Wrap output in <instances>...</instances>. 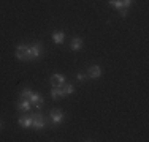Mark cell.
Here are the masks:
<instances>
[{
	"mask_svg": "<svg viewBox=\"0 0 149 142\" xmlns=\"http://www.w3.org/2000/svg\"><path fill=\"white\" fill-rule=\"evenodd\" d=\"M41 49H43L41 43H35V44L29 46V49H27V62H30V60L40 57L41 55Z\"/></svg>",
	"mask_w": 149,
	"mask_h": 142,
	"instance_id": "cell-1",
	"label": "cell"
},
{
	"mask_svg": "<svg viewBox=\"0 0 149 142\" xmlns=\"http://www.w3.org/2000/svg\"><path fill=\"white\" fill-rule=\"evenodd\" d=\"M30 119H32V126H33L35 130H43L45 128V119H43V115H41L40 112L33 114Z\"/></svg>",
	"mask_w": 149,
	"mask_h": 142,
	"instance_id": "cell-2",
	"label": "cell"
},
{
	"mask_svg": "<svg viewBox=\"0 0 149 142\" xmlns=\"http://www.w3.org/2000/svg\"><path fill=\"white\" fill-rule=\"evenodd\" d=\"M49 117H51V120H52L54 125H59V123L63 120V112L60 111V109H52V111L49 112Z\"/></svg>",
	"mask_w": 149,
	"mask_h": 142,
	"instance_id": "cell-3",
	"label": "cell"
},
{
	"mask_svg": "<svg viewBox=\"0 0 149 142\" xmlns=\"http://www.w3.org/2000/svg\"><path fill=\"white\" fill-rule=\"evenodd\" d=\"M29 101H30V104H33L35 108L38 109V111L43 108V97H41V95H38V93H32L30 98H29Z\"/></svg>",
	"mask_w": 149,
	"mask_h": 142,
	"instance_id": "cell-4",
	"label": "cell"
},
{
	"mask_svg": "<svg viewBox=\"0 0 149 142\" xmlns=\"http://www.w3.org/2000/svg\"><path fill=\"white\" fill-rule=\"evenodd\" d=\"M27 49H29V46H26V44H19L17 46V49H16V57L19 60H26L27 62Z\"/></svg>",
	"mask_w": 149,
	"mask_h": 142,
	"instance_id": "cell-5",
	"label": "cell"
},
{
	"mask_svg": "<svg viewBox=\"0 0 149 142\" xmlns=\"http://www.w3.org/2000/svg\"><path fill=\"white\" fill-rule=\"evenodd\" d=\"M63 82H65V76H62V74H54V76H51V85L52 87H62Z\"/></svg>",
	"mask_w": 149,
	"mask_h": 142,
	"instance_id": "cell-6",
	"label": "cell"
},
{
	"mask_svg": "<svg viewBox=\"0 0 149 142\" xmlns=\"http://www.w3.org/2000/svg\"><path fill=\"white\" fill-rule=\"evenodd\" d=\"M109 5L116 6V8L119 10V13H120V16H122V17H125V16H127V10L124 8L122 0H109Z\"/></svg>",
	"mask_w": 149,
	"mask_h": 142,
	"instance_id": "cell-7",
	"label": "cell"
},
{
	"mask_svg": "<svg viewBox=\"0 0 149 142\" xmlns=\"http://www.w3.org/2000/svg\"><path fill=\"white\" fill-rule=\"evenodd\" d=\"M102 76V68L97 65H92L89 68V77H92V79H97V77Z\"/></svg>",
	"mask_w": 149,
	"mask_h": 142,
	"instance_id": "cell-8",
	"label": "cell"
},
{
	"mask_svg": "<svg viewBox=\"0 0 149 142\" xmlns=\"http://www.w3.org/2000/svg\"><path fill=\"white\" fill-rule=\"evenodd\" d=\"M30 101L29 99H22L21 98V101L17 103V109H19V111H22V112H27V111H30Z\"/></svg>",
	"mask_w": 149,
	"mask_h": 142,
	"instance_id": "cell-9",
	"label": "cell"
},
{
	"mask_svg": "<svg viewBox=\"0 0 149 142\" xmlns=\"http://www.w3.org/2000/svg\"><path fill=\"white\" fill-rule=\"evenodd\" d=\"M51 97L54 99H59L60 97H65V95H63V92H62V88H60V87H54L51 90Z\"/></svg>",
	"mask_w": 149,
	"mask_h": 142,
	"instance_id": "cell-10",
	"label": "cell"
},
{
	"mask_svg": "<svg viewBox=\"0 0 149 142\" xmlns=\"http://www.w3.org/2000/svg\"><path fill=\"white\" fill-rule=\"evenodd\" d=\"M72 49L73 51H79L81 49V46H83V40H81V38H73L72 40Z\"/></svg>",
	"mask_w": 149,
	"mask_h": 142,
	"instance_id": "cell-11",
	"label": "cell"
},
{
	"mask_svg": "<svg viewBox=\"0 0 149 142\" xmlns=\"http://www.w3.org/2000/svg\"><path fill=\"white\" fill-rule=\"evenodd\" d=\"M52 40H54L56 44L63 43V40H65V35H63V32H57V33H54V35H52Z\"/></svg>",
	"mask_w": 149,
	"mask_h": 142,
	"instance_id": "cell-12",
	"label": "cell"
},
{
	"mask_svg": "<svg viewBox=\"0 0 149 142\" xmlns=\"http://www.w3.org/2000/svg\"><path fill=\"white\" fill-rule=\"evenodd\" d=\"M19 125L22 128H30L32 126V119H26V117H19Z\"/></svg>",
	"mask_w": 149,
	"mask_h": 142,
	"instance_id": "cell-13",
	"label": "cell"
},
{
	"mask_svg": "<svg viewBox=\"0 0 149 142\" xmlns=\"http://www.w3.org/2000/svg\"><path fill=\"white\" fill-rule=\"evenodd\" d=\"M62 87H63V85H62ZM62 92H63V95H70V93H73V92H74V87L72 84H67L65 87L62 88Z\"/></svg>",
	"mask_w": 149,
	"mask_h": 142,
	"instance_id": "cell-14",
	"label": "cell"
},
{
	"mask_svg": "<svg viewBox=\"0 0 149 142\" xmlns=\"http://www.w3.org/2000/svg\"><path fill=\"white\" fill-rule=\"evenodd\" d=\"M30 95H32V92L29 90V88H26V90L21 92V98H22V99H29Z\"/></svg>",
	"mask_w": 149,
	"mask_h": 142,
	"instance_id": "cell-15",
	"label": "cell"
},
{
	"mask_svg": "<svg viewBox=\"0 0 149 142\" xmlns=\"http://www.w3.org/2000/svg\"><path fill=\"white\" fill-rule=\"evenodd\" d=\"M132 2H133V0H122V5H124V8H125V10H129V6L132 5Z\"/></svg>",
	"mask_w": 149,
	"mask_h": 142,
	"instance_id": "cell-16",
	"label": "cell"
},
{
	"mask_svg": "<svg viewBox=\"0 0 149 142\" xmlns=\"http://www.w3.org/2000/svg\"><path fill=\"white\" fill-rule=\"evenodd\" d=\"M76 77H78V81H84V79H86V74H83V73H78V74H76Z\"/></svg>",
	"mask_w": 149,
	"mask_h": 142,
	"instance_id": "cell-17",
	"label": "cell"
},
{
	"mask_svg": "<svg viewBox=\"0 0 149 142\" xmlns=\"http://www.w3.org/2000/svg\"><path fill=\"white\" fill-rule=\"evenodd\" d=\"M0 128H2V122H0Z\"/></svg>",
	"mask_w": 149,
	"mask_h": 142,
	"instance_id": "cell-18",
	"label": "cell"
}]
</instances>
